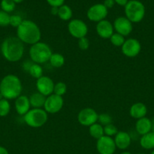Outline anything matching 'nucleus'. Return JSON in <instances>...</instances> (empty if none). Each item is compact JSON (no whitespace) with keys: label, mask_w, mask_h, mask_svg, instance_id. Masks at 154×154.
<instances>
[{"label":"nucleus","mask_w":154,"mask_h":154,"mask_svg":"<svg viewBox=\"0 0 154 154\" xmlns=\"http://www.w3.org/2000/svg\"><path fill=\"white\" fill-rule=\"evenodd\" d=\"M115 3L120 6H124L125 7V5L128 3V0H114Z\"/></svg>","instance_id":"4c0bfd02"},{"label":"nucleus","mask_w":154,"mask_h":154,"mask_svg":"<svg viewBox=\"0 0 154 154\" xmlns=\"http://www.w3.org/2000/svg\"><path fill=\"white\" fill-rule=\"evenodd\" d=\"M151 122H152V132H154V117L151 120Z\"/></svg>","instance_id":"a19ab883"},{"label":"nucleus","mask_w":154,"mask_h":154,"mask_svg":"<svg viewBox=\"0 0 154 154\" xmlns=\"http://www.w3.org/2000/svg\"><path fill=\"white\" fill-rule=\"evenodd\" d=\"M120 154H132V153H130V152H128V151H123V152H122Z\"/></svg>","instance_id":"37998d69"},{"label":"nucleus","mask_w":154,"mask_h":154,"mask_svg":"<svg viewBox=\"0 0 154 154\" xmlns=\"http://www.w3.org/2000/svg\"><path fill=\"white\" fill-rule=\"evenodd\" d=\"M110 40L112 45L116 47H122L123 45L124 42H125V37L117 32L113 33V35L110 37Z\"/></svg>","instance_id":"bb28decb"},{"label":"nucleus","mask_w":154,"mask_h":154,"mask_svg":"<svg viewBox=\"0 0 154 154\" xmlns=\"http://www.w3.org/2000/svg\"><path fill=\"white\" fill-rule=\"evenodd\" d=\"M14 2L15 3H17V4H18V3H21L23 1H24V0H13Z\"/></svg>","instance_id":"79ce46f5"},{"label":"nucleus","mask_w":154,"mask_h":154,"mask_svg":"<svg viewBox=\"0 0 154 154\" xmlns=\"http://www.w3.org/2000/svg\"><path fill=\"white\" fill-rule=\"evenodd\" d=\"M50 64L54 68H60L64 65L65 58L62 54L58 53H54L50 57Z\"/></svg>","instance_id":"b1692460"},{"label":"nucleus","mask_w":154,"mask_h":154,"mask_svg":"<svg viewBox=\"0 0 154 154\" xmlns=\"http://www.w3.org/2000/svg\"><path fill=\"white\" fill-rule=\"evenodd\" d=\"M113 28L116 32L122 35L124 37L129 35L133 29L132 23L126 17H119L113 23Z\"/></svg>","instance_id":"ddd939ff"},{"label":"nucleus","mask_w":154,"mask_h":154,"mask_svg":"<svg viewBox=\"0 0 154 154\" xmlns=\"http://www.w3.org/2000/svg\"><path fill=\"white\" fill-rule=\"evenodd\" d=\"M96 147L100 154H113L116 151V144L112 137L104 135L97 141Z\"/></svg>","instance_id":"f8f14e48"},{"label":"nucleus","mask_w":154,"mask_h":154,"mask_svg":"<svg viewBox=\"0 0 154 154\" xmlns=\"http://www.w3.org/2000/svg\"><path fill=\"white\" fill-rule=\"evenodd\" d=\"M22 90V83L17 75H5L0 82V93L8 100L16 99L21 96Z\"/></svg>","instance_id":"7ed1b4c3"},{"label":"nucleus","mask_w":154,"mask_h":154,"mask_svg":"<svg viewBox=\"0 0 154 154\" xmlns=\"http://www.w3.org/2000/svg\"><path fill=\"white\" fill-rule=\"evenodd\" d=\"M0 154H9V153L5 147L0 146Z\"/></svg>","instance_id":"ea45409f"},{"label":"nucleus","mask_w":154,"mask_h":154,"mask_svg":"<svg viewBox=\"0 0 154 154\" xmlns=\"http://www.w3.org/2000/svg\"><path fill=\"white\" fill-rule=\"evenodd\" d=\"M17 37L24 44L33 45L40 42L42 32L36 23L30 20H24L17 28Z\"/></svg>","instance_id":"f03ea898"},{"label":"nucleus","mask_w":154,"mask_h":154,"mask_svg":"<svg viewBox=\"0 0 154 154\" xmlns=\"http://www.w3.org/2000/svg\"><path fill=\"white\" fill-rule=\"evenodd\" d=\"M140 144L145 150H154V132H150L142 135L140 138Z\"/></svg>","instance_id":"412c9836"},{"label":"nucleus","mask_w":154,"mask_h":154,"mask_svg":"<svg viewBox=\"0 0 154 154\" xmlns=\"http://www.w3.org/2000/svg\"><path fill=\"white\" fill-rule=\"evenodd\" d=\"M36 87L37 91L46 97L54 93V83L53 80L48 76L43 75L36 80Z\"/></svg>","instance_id":"4468645a"},{"label":"nucleus","mask_w":154,"mask_h":154,"mask_svg":"<svg viewBox=\"0 0 154 154\" xmlns=\"http://www.w3.org/2000/svg\"><path fill=\"white\" fill-rule=\"evenodd\" d=\"M108 14V9L104 5V4L98 3L91 6L87 11V17L92 22H100L105 20Z\"/></svg>","instance_id":"9d476101"},{"label":"nucleus","mask_w":154,"mask_h":154,"mask_svg":"<svg viewBox=\"0 0 154 154\" xmlns=\"http://www.w3.org/2000/svg\"><path fill=\"white\" fill-rule=\"evenodd\" d=\"M52 54V51L49 45L42 42L31 45L29 51L30 60L34 63L39 65L44 64L49 61Z\"/></svg>","instance_id":"20e7f679"},{"label":"nucleus","mask_w":154,"mask_h":154,"mask_svg":"<svg viewBox=\"0 0 154 154\" xmlns=\"http://www.w3.org/2000/svg\"><path fill=\"white\" fill-rule=\"evenodd\" d=\"M152 131V122L147 117H143L137 120L135 123V132L138 135H143Z\"/></svg>","instance_id":"a211bd4d"},{"label":"nucleus","mask_w":154,"mask_h":154,"mask_svg":"<svg viewBox=\"0 0 154 154\" xmlns=\"http://www.w3.org/2000/svg\"><path fill=\"white\" fill-rule=\"evenodd\" d=\"M150 154H154V150H152V152H151V153Z\"/></svg>","instance_id":"a18cd8bd"},{"label":"nucleus","mask_w":154,"mask_h":154,"mask_svg":"<svg viewBox=\"0 0 154 154\" xmlns=\"http://www.w3.org/2000/svg\"><path fill=\"white\" fill-rule=\"evenodd\" d=\"M104 135L109 137L115 136L118 133V132H119L117 127L116 126H114L113 123H110V124L104 126Z\"/></svg>","instance_id":"7c9ffc66"},{"label":"nucleus","mask_w":154,"mask_h":154,"mask_svg":"<svg viewBox=\"0 0 154 154\" xmlns=\"http://www.w3.org/2000/svg\"><path fill=\"white\" fill-rule=\"evenodd\" d=\"M57 16L59 17L60 20L63 21L69 20L72 17V9H71V8L69 5H63L60 7H59Z\"/></svg>","instance_id":"5701e85b"},{"label":"nucleus","mask_w":154,"mask_h":154,"mask_svg":"<svg viewBox=\"0 0 154 154\" xmlns=\"http://www.w3.org/2000/svg\"><path fill=\"white\" fill-rule=\"evenodd\" d=\"M147 114V108L142 102H136L133 104L129 109V114L132 118L139 120L146 117Z\"/></svg>","instance_id":"6ab92c4d"},{"label":"nucleus","mask_w":154,"mask_h":154,"mask_svg":"<svg viewBox=\"0 0 154 154\" xmlns=\"http://www.w3.org/2000/svg\"><path fill=\"white\" fill-rule=\"evenodd\" d=\"M58 9L59 8L57 7H51V14L57 15V14H58Z\"/></svg>","instance_id":"58836bf2"},{"label":"nucleus","mask_w":154,"mask_h":154,"mask_svg":"<svg viewBox=\"0 0 154 154\" xmlns=\"http://www.w3.org/2000/svg\"><path fill=\"white\" fill-rule=\"evenodd\" d=\"M66 90H67V87H66L65 83L62 82V81H59V82L54 84V94L63 97V96L66 94Z\"/></svg>","instance_id":"c85d7f7f"},{"label":"nucleus","mask_w":154,"mask_h":154,"mask_svg":"<svg viewBox=\"0 0 154 154\" xmlns=\"http://www.w3.org/2000/svg\"><path fill=\"white\" fill-rule=\"evenodd\" d=\"M48 113L42 108H32L24 116L26 124L32 128H40L48 121Z\"/></svg>","instance_id":"39448f33"},{"label":"nucleus","mask_w":154,"mask_h":154,"mask_svg":"<svg viewBox=\"0 0 154 154\" xmlns=\"http://www.w3.org/2000/svg\"><path fill=\"white\" fill-rule=\"evenodd\" d=\"M1 53L7 61L16 63L22 59L24 54V44L18 37H8L1 45Z\"/></svg>","instance_id":"f257e3e1"},{"label":"nucleus","mask_w":154,"mask_h":154,"mask_svg":"<svg viewBox=\"0 0 154 154\" xmlns=\"http://www.w3.org/2000/svg\"><path fill=\"white\" fill-rule=\"evenodd\" d=\"M29 74L31 75V77L37 80L42 76H43V69L41 66V65L37 64V63H33V66L30 68Z\"/></svg>","instance_id":"393cba45"},{"label":"nucleus","mask_w":154,"mask_h":154,"mask_svg":"<svg viewBox=\"0 0 154 154\" xmlns=\"http://www.w3.org/2000/svg\"><path fill=\"white\" fill-rule=\"evenodd\" d=\"M112 121H113V118H112V117L109 114L103 113L101 114H98V123L102 125L103 126L110 124V123H112Z\"/></svg>","instance_id":"c756f323"},{"label":"nucleus","mask_w":154,"mask_h":154,"mask_svg":"<svg viewBox=\"0 0 154 154\" xmlns=\"http://www.w3.org/2000/svg\"><path fill=\"white\" fill-rule=\"evenodd\" d=\"M137 154H145V153H137Z\"/></svg>","instance_id":"49530a36"},{"label":"nucleus","mask_w":154,"mask_h":154,"mask_svg":"<svg viewBox=\"0 0 154 154\" xmlns=\"http://www.w3.org/2000/svg\"><path fill=\"white\" fill-rule=\"evenodd\" d=\"M11 111V104L8 99H2L0 100V117H4L8 115Z\"/></svg>","instance_id":"a878e982"},{"label":"nucleus","mask_w":154,"mask_h":154,"mask_svg":"<svg viewBox=\"0 0 154 154\" xmlns=\"http://www.w3.org/2000/svg\"><path fill=\"white\" fill-rule=\"evenodd\" d=\"M113 139H114L116 147L120 150H125L128 148L131 145V141H132L130 134L124 131H119L118 133L115 135V138Z\"/></svg>","instance_id":"f3484780"},{"label":"nucleus","mask_w":154,"mask_h":154,"mask_svg":"<svg viewBox=\"0 0 154 154\" xmlns=\"http://www.w3.org/2000/svg\"><path fill=\"white\" fill-rule=\"evenodd\" d=\"M77 120L82 126L89 127L98 122V114L91 108H83L79 112Z\"/></svg>","instance_id":"6e6552de"},{"label":"nucleus","mask_w":154,"mask_h":154,"mask_svg":"<svg viewBox=\"0 0 154 154\" xmlns=\"http://www.w3.org/2000/svg\"><path fill=\"white\" fill-rule=\"evenodd\" d=\"M125 17L131 23H139L145 16V6L138 0H130L125 6Z\"/></svg>","instance_id":"423d86ee"},{"label":"nucleus","mask_w":154,"mask_h":154,"mask_svg":"<svg viewBox=\"0 0 154 154\" xmlns=\"http://www.w3.org/2000/svg\"><path fill=\"white\" fill-rule=\"evenodd\" d=\"M46 96L41 94L39 92L34 93L30 96V105L33 108H44L45 100H46Z\"/></svg>","instance_id":"aec40b11"},{"label":"nucleus","mask_w":154,"mask_h":154,"mask_svg":"<svg viewBox=\"0 0 154 154\" xmlns=\"http://www.w3.org/2000/svg\"><path fill=\"white\" fill-rule=\"evenodd\" d=\"M47 2L51 7H60L61 5H64L65 0H46Z\"/></svg>","instance_id":"f704fd0d"},{"label":"nucleus","mask_w":154,"mask_h":154,"mask_svg":"<svg viewBox=\"0 0 154 154\" xmlns=\"http://www.w3.org/2000/svg\"><path fill=\"white\" fill-rule=\"evenodd\" d=\"M14 108L17 113L19 115H25L31 109V105H30L29 97H27V96H24V95H21L19 97L15 99Z\"/></svg>","instance_id":"dca6fc26"},{"label":"nucleus","mask_w":154,"mask_h":154,"mask_svg":"<svg viewBox=\"0 0 154 154\" xmlns=\"http://www.w3.org/2000/svg\"><path fill=\"white\" fill-rule=\"evenodd\" d=\"M103 4H104V5L105 6L107 9H109L112 8L116 3H115L114 0H104Z\"/></svg>","instance_id":"e433bc0d"},{"label":"nucleus","mask_w":154,"mask_h":154,"mask_svg":"<svg viewBox=\"0 0 154 154\" xmlns=\"http://www.w3.org/2000/svg\"><path fill=\"white\" fill-rule=\"evenodd\" d=\"M33 63H33V62L31 60H25V61H24V62H23V63H22L23 70H24L25 72H28V73H29L30 68H31V66H33Z\"/></svg>","instance_id":"c9c22d12"},{"label":"nucleus","mask_w":154,"mask_h":154,"mask_svg":"<svg viewBox=\"0 0 154 154\" xmlns=\"http://www.w3.org/2000/svg\"><path fill=\"white\" fill-rule=\"evenodd\" d=\"M15 5H16V3L13 0H2L1 2L2 11L6 13H10L13 11L15 9Z\"/></svg>","instance_id":"cd10ccee"},{"label":"nucleus","mask_w":154,"mask_h":154,"mask_svg":"<svg viewBox=\"0 0 154 154\" xmlns=\"http://www.w3.org/2000/svg\"><path fill=\"white\" fill-rule=\"evenodd\" d=\"M78 46L82 51H86V50L88 49L89 46H90V42L86 37L82 38L79 39Z\"/></svg>","instance_id":"72a5a7b5"},{"label":"nucleus","mask_w":154,"mask_h":154,"mask_svg":"<svg viewBox=\"0 0 154 154\" xmlns=\"http://www.w3.org/2000/svg\"><path fill=\"white\" fill-rule=\"evenodd\" d=\"M63 97L53 93L46 98L43 109L48 114H57L63 108Z\"/></svg>","instance_id":"1a4fd4ad"},{"label":"nucleus","mask_w":154,"mask_h":154,"mask_svg":"<svg viewBox=\"0 0 154 154\" xmlns=\"http://www.w3.org/2000/svg\"><path fill=\"white\" fill-rule=\"evenodd\" d=\"M11 15L8 13L0 11V26H7L10 23Z\"/></svg>","instance_id":"2f4dec72"},{"label":"nucleus","mask_w":154,"mask_h":154,"mask_svg":"<svg viewBox=\"0 0 154 154\" xmlns=\"http://www.w3.org/2000/svg\"><path fill=\"white\" fill-rule=\"evenodd\" d=\"M2 99H4V98H3V96H2V93H0V100H2Z\"/></svg>","instance_id":"c03bdc74"},{"label":"nucleus","mask_w":154,"mask_h":154,"mask_svg":"<svg viewBox=\"0 0 154 154\" xmlns=\"http://www.w3.org/2000/svg\"><path fill=\"white\" fill-rule=\"evenodd\" d=\"M122 53L127 57L133 58L140 54L141 51V45L136 38H128L125 40L123 45L121 47Z\"/></svg>","instance_id":"9b49d317"},{"label":"nucleus","mask_w":154,"mask_h":154,"mask_svg":"<svg viewBox=\"0 0 154 154\" xmlns=\"http://www.w3.org/2000/svg\"><path fill=\"white\" fill-rule=\"evenodd\" d=\"M96 32L98 35L104 39H110L114 33V28L111 22L107 20H103L97 23Z\"/></svg>","instance_id":"2eb2a0df"},{"label":"nucleus","mask_w":154,"mask_h":154,"mask_svg":"<svg viewBox=\"0 0 154 154\" xmlns=\"http://www.w3.org/2000/svg\"><path fill=\"white\" fill-rule=\"evenodd\" d=\"M67 29L71 36L78 39L86 37L88 32L87 24L80 19L71 20L67 25Z\"/></svg>","instance_id":"0eeeda50"},{"label":"nucleus","mask_w":154,"mask_h":154,"mask_svg":"<svg viewBox=\"0 0 154 154\" xmlns=\"http://www.w3.org/2000/svg\"><path fill=\"white\" fill-rule=\"evenodd\" d=\"M89 134L92 138L98 140L104 135V126L98 123L91 125L89 126Z\"/></svg>","instance_id":"4be33fe9"},{"label":"nucleus","mask_w":154,"mask_h":154,"mask_svg":"<svg viewBox=\"0 0 154 154\" xmlns=\"http://www.w3.org/2000/svg\"><path fill=\"white\" fill-rule=\"evenodd\" d=\"M23 18L21 17L20 15L18 14H14L11 15L10 17V23L9 25L11 26L12 27H15V28H18L20 25L21 24V23L23 22Z\"/></svg>","instance_id":"473e14b6"}]
</instances>
